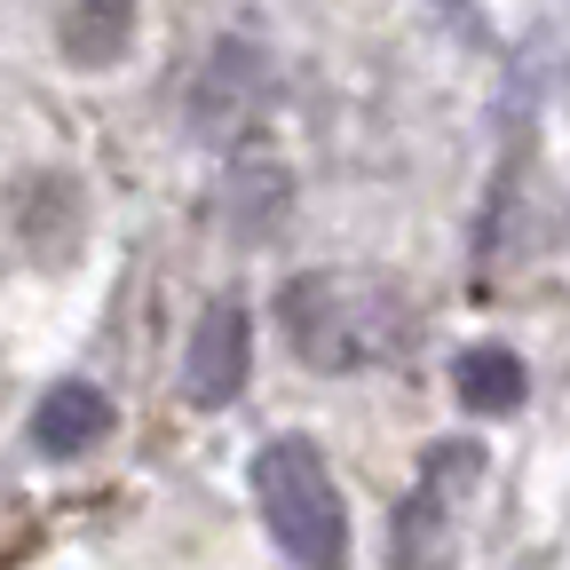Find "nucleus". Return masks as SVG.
Masks as SVG:
<instances>
[{
	"label": "nucleus",
	"instance_id": "423d86ee",
	"mask_svg": "<svg viewBox=\"0 0 570 570\" xmlns=\"http://www.w3.org/2000/svg\"><path fill=\"white\" fill-rule=\"evenodd\" d=\"M111 428H119V412H111V396H104L96 381H56V389L40 396V412H32V452H48V460H88Z\"/></svg>",
	"mask_w": 570,
	"mask_h": 570
},
{
	"label": "nucleus",
	"instance_id": "39448f33",
	"mask_svg": "<svg viewBox=\"0 0 570 570\" xmlns=\"http://www.w3.org/2000/svg\"><path fill=\"white\" fill-rule=\"evenodd\" d=\"M460 475H475V444L428 452L420 483L396 508V570H444V554H452V483Z\"/></svg>",
	"mask_w": 570,
	"mask_h": 570
},
{
	"label": "nucleus",
	"instance_id": "9d476101",
	"mask_svg": "<svg viewBox=\"0 0 570 570\" xmlns=\"http://www.w3.org/2000/svg\"><path fill=\"white\" fill-rule=\"evenodd\" d=\"M436 9H460V0H436Z\"/></svg>",
	"mask_w": 570,
	"mask_h": 570
},
{
	"label": "nucleus",
	"instance_id": "1a4fd4ad",
	"mask_svg": "<svg viewBox=\"0 0 570 570\" xmlns=\"http://www.w3.org/2000/svg\"><path fill=\"white\" fill-rule=\"evenodd\" d=\"M452 389H460L468 412H515L523 389H531V373H523L515 348H468L460 365H452Z\"/></svg>",
	"mask_w": 570,
	"mask_h": 570
},
{
	"label": "nucleus",
	"instance_id": "f257e3e1",
	"mask_svg": "<svg viewBox=\"0 0 570 570\" xmlns=\"http://www.w3.org/2000/svg\"><path fill=\"white\" fill-rule=\"evenodd\" d=\"M285 341L309 373H373L404 348V302L396 285L381 277H356V269H309L277 294Z\"/></svg>",
	"mask_w": 570,
	"mask_h": 570
},
{
	"label": "nucleus",
	"instance_id": "7ed1b4c3",
	"mask_svg": "<svg viewBox=\"0 0 570 570\" xmlns=\"http://www.w3.org/2000/svg\"><path fill=\"white\" fill-rule=\"evenodd\" d=\"M262 104H269V48L254 32H223L183 88V127L190 142H238L262 119Z\"/></svg>",
	"mask_w": 570,
	"mask_h": 570
},
{
	"label": "nucleus",
	"instance_id": "20e7f679",
	"mask_svg": "<svg viewBox=\"0 0 570 570\" xmlns=\"http://www.w3.org/2000/svg\"><path fill=\"white\" fill-rule=\"evenodd\" d=\"M246 373H254V325H246V309L223 294V302H206V317L190 325V348H183V396H190L198 412H223V404H238Z\"/></svg>",
	"mask_w": 570,
	"mask_h": 570
},
{
	"label": "nucleus",
	"instance_id": "6e6552de",
	"mask_svg": "<svg viewBox=\"0 0 570 570\" xmlns=\"http://www.w3.org/2000/svg\"><path fill=\"white\" fill-rule=\"evenodd\" d=\"M24 238L40 262H71V246H80V190H71L63 175H32L24 183Z\"/></svg>",
	"mask_w": 570,
	"mask_h": 570
},
{
	"label": "nucleus",
	"instance_id": "f03ea898",
	"mask_svg": "<svg viewBox=\"0 0 570 570\" xmlns=\"http://www.w3.org/2000/svg\"><path fill=\"white\" fill-rule=\"evenodd\" d=\"M254 499L285 562L302 570H348V508L333 491V468L309 436H277L254 452Z\"/></svg>",
	"mask_w": 570,
	"mask_h": 570
},
{
	"label": "nucleus",
	"instance_id": "0eeeda50",
	"mask_svg": "<svg viewBox=\"0 0 570 570\" xmlns=\"http://www.w3.org/2000/svg\"><path fill=\"white\" fill-rule=\"evenodd\" d=\"M135 40V0H63L56 24V56L71 71H111Z\"/></svg>",
	"mask_w": 570,
	"mask_h": 570
}]
</instances>
